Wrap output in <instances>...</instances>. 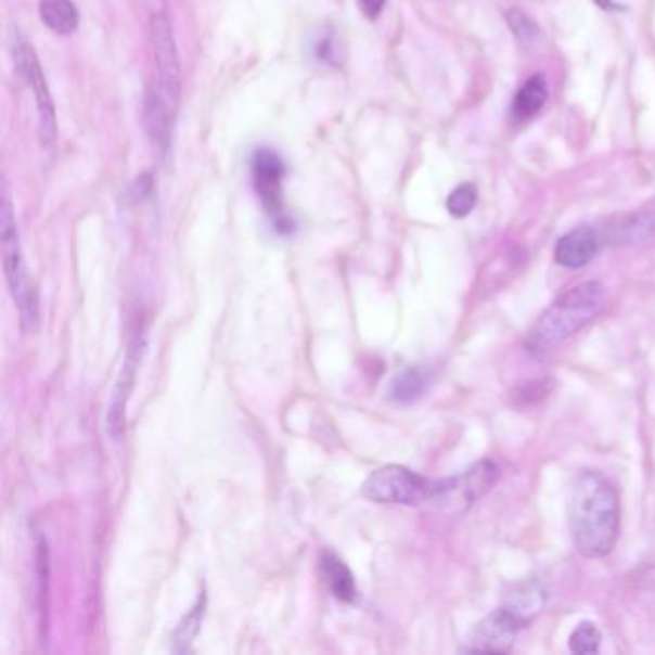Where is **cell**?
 I'll return each mask as SVG.
<instances>
[{"instance_id": "cell-1", "label": "cell", "mask_w": 655, "mask_h": 655, "mask_svg": "<svg viewBox=\"0 0 655 655\" xmlns=\"http://www.w3.org/2000/svg\"><path fill=\"white\" fill-rule=\"evenodd\" d=\"M567 519L577 552L602 560L614 552L621 530V505L612 480L600 471H582L575 479Z\"/></svg>"}, {"instance_id": "cell-2", "label": "cell", "mask_w": 655, "mask_h": 655, "mask_svg": "<svg viewBox=\"0 0 655 655\" xmlns=\"http://www.w3.org/2000/svg\"><path fill=\"white\" fill-rule=\"evenodd\" d=\"M605 291L598 281L571 286L550 304L535 328L530 329L529 346L532 352H548L563 341L587 328L604 308Z\"/></svg>"}, {"instance_id": "cell-3", "label": "cell", "mask_w": 655, "mask_h": 655, "mask_svg": "<svg viewBox=\"0 0 655 655\" xmlns=\"http://www.w3.org/2000/svg\"><path fill=\"white\" fill-rule=\"evenodd\" d=\"M0 246H2L4 278L9 283L10 295L20 311L22 328L34 331L39 321V303L35 295L34 283L27 273L26 258L22 253V244L17 235L12 194L7 181L2 185V202H0Z\"/></svg>"}, {"instance_id": "cell-4", "label": "cell", "mask_w": 655, "mask_h": 655, "mask_svg": "<svg viewBox=\"0 0 655 655\" xmlns=\"http://www.w3.org/2000/svg\"><path fill=\"white\" fill-rule=\"evenodd\" d=\"M446 479H427L403 465H385L373 471L363 483V496L377 504L418 505L438 500Z\"/></svg>"}, {"instance_id": "cell-5", "label": "cell", "mask_w": 655, "mask_h": 655, "mask_svg": "<svg viewBox=\"0 0 655 655\" xmlns=\"http://www.w3.org/2000/svg\"><path fill=\"white\" fill-rule=\"evenodd\" d=\"M12 52H14V62H16L20 74L26 77L27 85L34 91L37 119H39V141H41L42 149L49 151L56 144L59 124H56V108H54L47 77L42 74V67L35 54L34 47L17 31L12 34Z\"/></svg>"}, {"instance_id": "cell-6", "label": "cell", "mask_w": 655, "mask_h": 655, "mask_svg": "<svg viewBox=\"0 0 655 655\" xmlns=\"http://www.w3.org/2000/svg\"><path fill=\"white\" fill-rule=\"evenodd\" d=\"M151 42L156 62V89L162 94L174 114L179 110L181 102V66L177 54L176 37L164 14H154L151 17Z\"/></svg>"}, {"instance_id": "cell-7", "label": "cell", "mask_w": 655, "mask_h": 655, "mask_svg": "<svg viewBox=\"0 0 655 655\" xmlns=\"http://www.w3.org/2000/svg\"><path fill=\"white\" fill-rule=\"evenodd\" d=\"M523 627L527 625L522 619L500 607L473 627L463 650L471 654H508Z\"/></svg>"}, {"instance_id": "cell-8", "label": "cell", "mask_w": 655, "mask_h": 655, "mask_svg": "<svg viewBox=\"0 0 655 655\" xmlns=\"http://www.w3.org/2000/svg\"><path fill=\"white\" fill-rule=\"evenodd\" d=\"M143 352V336H134L133 343L127 348L126 360H124L118 381H116L112 396H110L106 428H108V435L112 438H119L121 437V433H124L127 402H129V396L133 393L134 378H137V371H139V365H141Z\"/></svg>"}, {"instance_id": "cell-9", "label": "cell", "mask_w": 655, "mask_h": 655, "mask_svg": "<svg viewBox=\"0 0 655 655\" xmlns=\"http://www.w3.org/2000/svg\"><path fill=\"white\" fill-rule=\"evenodd\" d=\"M496 479H498V467L495 463L479 462L460 477L446 479L445 492L440 495L438 502H448L460 510H467L492 490Z\"/></svg>"}, {"instance_id": "cell-10", "label": "cell", "mask_w": 655, "mask_h": 655, "mask_svg": "<svg viewBox=\"0 0 655 655\" xmlns=\"http://www.w3.org/2000/svg\"><path fill=\"white\" fill-rule=\"evenodd\" d=\"M600 251V236L590 228H577L555 244V261L565 269L589 266Z\"/></svg>"}, {"instance_id": "cell-11", "label": "cell", "mask_w": 655, "mask_h": 655, "mask_svg": "<svg viewBox=\"0 0 655 655\" xmlns=\"http://www.w3.org/2000/svg\"><path fill=\"white\" fill-rule=\"evenodd\" d=\"M281 179L283 164L278 154L271 151L258 152L254 158V185L266 208L273 214L281 210Z\"/></svg>"}, {"instance_id": "cell-12", "label": "cell", "mask_w": 655, "mask_h": 655, "mask_svg": "<svg viewBox=\"0 0 655 655\" xmlns=\"http://www.w3.org/2000/svg\"><path fill=\"white\" fill-rule=\"evenodd\" d=\"M177 114L171 112L166 101L162 99L156 87H152L151 91L144 97V129L152 139V143L158 144L160 149H166L171 139V127L176 121Z\"/></svg>"}, {"instance_id": "cell-13", "label": "cell", "mask_w": 655, "mask_h": 655, "mask_svg": "<svg viewBox=\"0 0 655 655\" xmlns=\"http://www.w3.org/2000/svg\"><path fill=\"white\" fill-rule=\"evenodd\" d=\"M547 600L548 594L544 585L540 580H527L519 587H515L512 594L505 598L502 607H505L508 612H512L525 625H529L530 619L540 614V609L544 607Z\"/></svg>"}, {"instance_id": "cell-14", "label": "cell", "mask_w": 655, "mask_h": 655, "mask_svg": "<svg viewBox=\"0 0 655 655\" xmlns=\"http://www.w3.org/2000/svg\"><path fill=\"white\" fill-rule=\"evenodd\" d=\"M39 16L56 35H72L79 27V12L72 0H39Z\"/></svg>"}, {"instance_id": "cell-15", "label": "cell", "mask_w": 655, "mask_h": 655, "mask_svg": "<svg viewBox=\"0 0 655 655\" xmlns=\"http://www.w3.org/2000/svg\"><path fill=\"white\" fill-rule=\"evenodd\" d=\"M548 99L547 79L542 76H532L522 85V89L513 99V118L525 121L535 118L544 106Z\"/></svg>"}, {"instance_id": "cell-16", "label": "cell", "mask_w": 655, "mask_h": 655, "mask_svg": "<svg viewBox=\"0 0 655 655\" xmlns=\"http://www.w3.org/2000/svg\"><path fill=\"white\" fill-rule=\"evenodd\" d=\"M321 569H323V577L328 580L329 589L335 594V598H338L341 602H348V604L356 600V594H358L356 580L343 560L328 554L321 560Z\"/></svg>"}, {"instance_id": "cell-17", "label": "cell", "mask_w": 655, "mask_h": 655, "mask_svg": "<svg viewBox=\"0 0 655 655\" xmlns=\"http://www.w3.org/2000/svg\"><path fill=\"white\" fill-rule=\"evenodd\" d=\"M204 609H206V596H204V592H202V596L198 598L196 605H194L193 609L185 615V619L181 621V625L177 627L176 637H174L177 652H189V647H191L193 640L196 639V634H198V630H201Z\"/></svg>"}, {"instance_id": "cell-18", "label": "cell", "mask_w": 655, "mask_h": 655, "mask_svg": "<svg viewBox=\"0 0 655 655\" xmlns=\"http://www.w3.org/2000/svg\"><path fill=\"white\" fill-rule=\"evenodd\" d=\"M602 642V632L594 622L582 621L573 630L569 639V650L573 654H598Z\"/></svg>"}, {"instance_id": "cell-19", "label": "cell", "mask_w": 655, "mask_h": 655, "mask_svg": "<svg viewBox=\"0 0 655 655\" xmlns=\"http://www.w3.org/2000/svg\"><path fill=\"white\" fill-rule=\"evenodd\" d=\"M475 204H477V187L473 183H463L450 193L446 201V208L450 211V216L462 219L470 216Z\"/></svg>"}, {"instance_id": "cell-20", "label": "cell", "mask_w": 655, "mask_h": 655, "mask_svg": "<svg viewBox=\"0 0 655 655\" xmlns=\"http://www.w3.org/2000/svg\"><path fill=\"white\" fill-rule=\"evenodd\" d=\"M37 575H39V598H41V614L44 615L47 609V600H49V577H51V562H49V544L44 538L39 537L37 540Z\"/></svg>"}, {"instance_id": "cell-21", "label": "cell", "mask_w": 655, "mask_h": 655, "mask_svg": "<svg viewBox=\"0 0 655 655\" xmlns=\"http://www.w3.org/2000/svg\"><path fill=\"white\" fill-rule=\"evenodd\" d=\"M423 388H425V378H423V375H421L420 371L410 370L398 377L393 393H395L396 400L412 402V400H415L423 393Z\"/></svg>"}, {"instance_id": "cell-22", "label": "cell", "mask_w": 655, "mask_h": 655, "mask_svg": "<svg viewBox=\"0 0 655 655\" xmlns=\"http://www.w3.org/2000/svg\"><path fill=\"white\" fill-rule=\"evenodd\" d=\"M510 22H512L513 31L517 34V37H527V39H530V37H535L538 34L537 27L530 22L529 17L523 16L522 12H517V10L510 14Z\"/></svg>"}, {"instance_id": "cell-23", "label": "cell", "mask_w": 655, "mask_h": 655, "mask_svg": "<svg viewBox=\"0 0 655 655\" xmlns=\"http://www.w3.org/2000/svg\"><path fill=\"white\" fill-rule=\"evenodd\" d=\"M385 2L387 0H358V7L363 12V16L375 20L383 12V9H385Z\"/></svg>"}, {"instance_id": "cell-24", "label": "cell", "mask_w": 655, "mask_h": 655, "mask_svg": "<svg viewBox=\"0 0 655 655\" xmlns=\"http://www.w3.org/2000/svg\"><path fill=\"white\" fill-rule=\"evenodd\" d=\"M596 2L604 9H615L614 0H596Z\"/></svg>"}]
</instances>
